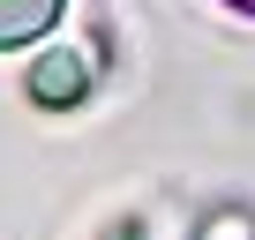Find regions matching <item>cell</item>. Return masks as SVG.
I'll return each instance as SVG.
<instances>
[{
	"mask_svg": "<svg viewBox=\"0 0 255 240\" xmlns=\"http://www.w3.org/2000/svg\"><path fill=\"white\" fill-rule=\"evenodd\" d=\"M23 83H30V98H38V105H75V98L90 90V68H83L75 53H45Z\"/></svg>",
	"mask_w": 255,
	"mask_h": 240,
	"instance_id": "1",
	"label": "cell"
},
{
	"mask_svg": "<svg viewBox=\"0 0 255 240\" xmlns=\"http://www.w3.org/2000/svg\"><path fill=\"white\" fill-rule=\"evenodd\" d=\"M60 23V0H0V45H30Z\"/></svg>",
	"mask_w": 255,
	"mask_h": 240,
	"instance_id": "2",
	"label": "cell"
},
{
	"mask_svg": "<svg viewBox=\"0 0 255 240\" xmlns=\"http://www.w3.org/2000/svg\"><path fill=\"white\" fill-rule=\"evenodd\" d=\"M240 8H255V0H240Z\"/></svg>",
	"mask_w": 255,
	"mask_h": 240,
	"instance_id": "3",
	"label": "cell"
}]
</instances>
